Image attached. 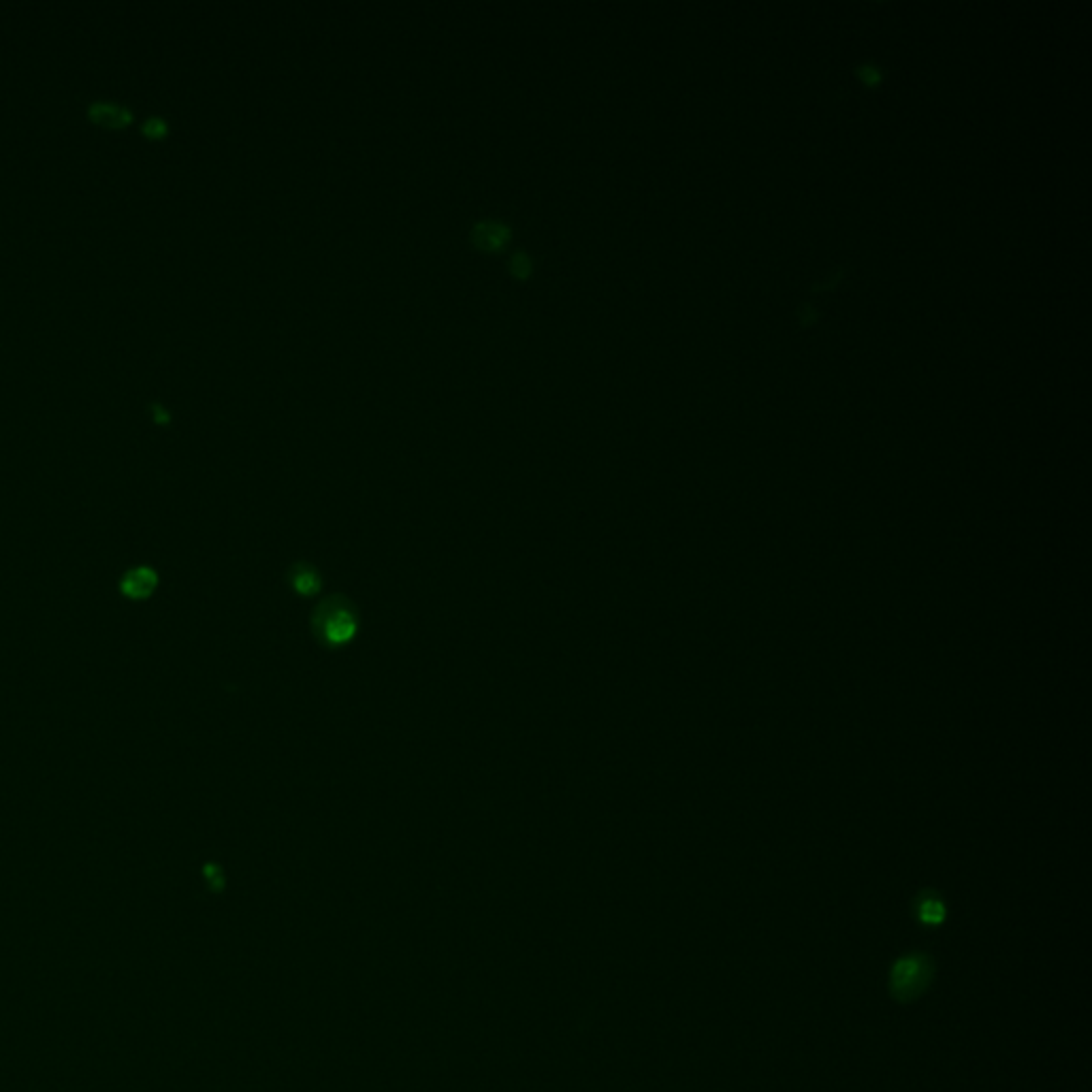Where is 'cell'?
I'll return each instance as SVG.
<instances>
[{"mask_svg":"<svg viewBox=\"0 0 1092 1092\" xmlns=\"http://www.w3.org/2000/svg\"><path fill=\"white\" fill-rule=\"evenodd\" d=\"M356 623L359 619H356L352 604L339 596L325 600L314 611V634L329 647H339L352 640Z\"/></svg>","mask_w":1092,"mask_h":1092,"instance_id":"obj_2","label":"cell"},{"mask_svg":"<svg viewBox=\"0 0 1092 1092\" xmlns=\"http://www.w3.org/2000/svg\"><path fill=\"white\" fill-rule=\"evenodd\" d=\"M937 975L935 958L928 952L916 950L899 956L892 962L888 973V994L894 1002L901 1005H911V1002L920 1000L930 986H933Z\"/></svg>","mask_w":1092,"mask_h":1092,"instance_id":"obj_1","label":"cell"},{"mask_svg":"<svg viewBox=\"0 0 1092 1092\" xmlns=\"http://www.w3.org/2000/svg\"><path fill=\"white\" fill-rule=\"evenodd\" d=\"M510 272L516 276V278H527L531 274V259L527 253H514L512 259H510Z\"/></svg>","mask_w":1092,"mask_h":1092,"instance_id":"obj_7","label":"cell"},{"mask_svg":"<svg viewBox=\"0 0 1092 1092\" xmlns=\"http://www.w3.org/2000/svg\"><path fill=\"white\" fill-rule=\"evenodd\" d=\"M510 240V228L497 220H482L472 228V242L480 250H497Z\"/></svg>","mask_w":1092,"mask_h":1092,"instance_id":"obj_4","label":"cell"},{"mask_svg":"<svg viewBox=\"0 0 1092 1092\" xmlns=\"http://www.w3.org/2000/svg\"><path fill=\"white\" fill-rule=\"evenodd\" d=\"M165 131H167L165 122H163V120H158V118L148 120V122H146V127H143V133H146L148 137H163Z\"/></svg>","mask_w":1092,"mask_h":1092,"instance_id":"obj_8","label":"cell"},{"mask_svg":"<svg viewBox=\"0 0 1092 1092\" xmlns=\"http://www.w3.org/2000/svg\"><path fill=\"white\" fill-rule=\"evenodd\" d=\"M291 585H293L295 592L310 596V594L318 592L320 581H318V575H316V572H314L312 568L306 570L303 566H297V568L291 572Z\"/></svg>","mask_w":1092,"mask_h":1092,"instance_id":"obj_6","label":"cell"},{"mask_svg":"<svg viewBox=\"0 0 1092 1092\" xmlns=\"http://www.w3.org/2000/svg\"><path fill=\"white\" fill-rule=\"evenodd\" d=\"M913 913L922 926H941L945 922V903L935 892H920L913 901Z\"/></svg>","mask_w":1092,"mask_h":1092,"instance_id":"obj_3","label":"cell"},{"mask_svg":"<svg viewBox=\"0 0 1092 1092\" xmlns=\"http://www.w3.org/2000/svg\"><path fill=\"white\" fill-rule=\"evenodd\" d=\"M91 118L97 124H103V127L118 129V127H124V124H129L131 114L124 110V107H118L112 103H97L91 107Z\"/></svg>","mask_w":1092,"mask_h":1092,"instance_id":"obj_5","label":"cell"}]
</instances>
